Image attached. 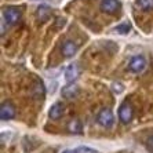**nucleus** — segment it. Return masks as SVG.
I'll return each mask as SVG.
<instances>
[{
	"instance_id": "nucleus-12",
	"label": "nucleus",
	"mask_w": 153,
	"mask_h": 153,
	"mask_svg": "<svg viewBox=\"0 0 153 153\" xmlns=\"http://www.w3.org/2000/svg\"><path fill=\"white\" fill-rule=\"evenodd\" d=\"M36 17L40 22H46L51 17V8L48 6H40L36 11Z\"/></svg>"
},
{
	"instance_id": "nucleus-13",
	"label": "nucleus",
	"mask_w": 153,
	"mask_h": 153,
	"mask_svg": "<svg viewBox=\"0 0 153 153\" xmlns=\"http://www.w3.org/2000/svg\"><path fill=\"white\" fill-rule=\"evenodd\" d=\"M135 6L142 11L153 10V0H135Z\"/></svg>"
},
{
	"instance_id": "nucleus-6",
	"label": "nucleus",
	"mask_w": 153,
	"mask_h": 153,
	"mask_svg": "<svg viewBox=\"0 0 153 153\" xmlns=\"http://www.w3.org/2000/svg\"><path fill=\"white\" fill-rule=\"evenodd\" d=\"M77 44L75 42H72V40H65L62 43V46H61V53L64 55L65 58H71L73 57L76 53H77Z\"/></svg>"
},
{
	"instance_id": "nucleus-2",
	"label": "nucleus",
	"mask_w": 153,
	"mask_h": 153,
	"mask_svg": "<svg viewBox=\"0 0 153 153\" xmlns=\"http://www.w3.org/2000/svg\"><path fill=\"white\" fill-rule=\"evenodd\" d=\"M21 10L17 7H7L3 11V18L8 25H15L21 19Z\"/></svg>"
},
{
	"instance_id": "nucleus-17",
	"label": "nucleus",
	"mask_w": 153,
	"mask_h": 153,
	"mask_svg": "<svg viewBox=\"0 0 153 153\" xmlns=\"http://www.w3.org/2000/svg\"><path fill=\"white\" fill-rule=\"evenodd\" d=\"M62 153H76V152H75V150H69V149H66V150H64Z\"/></svg>"
},
{
	"instance_id": "nucleus-11",
	"label": "nucleus",
	"mask_w": 153,
	"mask_h": 153,
	"mask_svg": "<svg viewBox=\"0 0 153 153\" xmlns=\"http://www.w3.org/2000/svg\"><path fill=\"white\" fill-rule=\"evenodd\" d=\"M62 95L65 97V98H68V100H72V98H76V97L79 95V87L76 84H69L66 85V87H64L62 88Z\"/></svg>"
},
{
	"instance_id": "nucleus-14",
	"label": "nucleus",
	"mask_w": 153,
	"mask_h": 153,
	"mask_svg": "<svg viewBox=\"0 0 153 153\" xmlns=\"http://www.w3.org/2000/svg\"><path fill=\"white\" fill-rule=\"evenodd\" d=\"M130 30H131V25L127 24V22H124V24H121V25H119V26L114 28V32L121 33V35H126V33H128Z\"/></svg>"
},
{
	"instance_id": "nucleus-7",
	"label": "nucleus",
	"mask_w": 153,
	"mask_h": 153,
	"mask_svg": "<svg viewBox=\"0 0 153 153\" xmlns=\"http://www.w3.org/2000/svg\"><path fill=\"white\" fill-rule=\"evenodd\" d=\"M15 116V108L10 102H3L0 106V119L3 121L10 120Z\"/></svg>"
},
{
	"instance_id": "nucleus-8",
	"label": "nucleus",
	"mask_w": 153,
	"mask_h": 153,
	"mask_svg": "<svg viewBox=\"0 0 153 153\" xmlns=\"http://www.w3.org/2000/svg\"><path fill=\"white\" fill-rule=\"evenodd\" d=\"M79 73H80V69H79L77 64L69 65L66 71H65V80L68 83H73L79 77Z\"/></svg>"
},
{
	"instance_id": "nucleus-1",
	"label": "nucleus",
	"mask_w": 153,
	"mask_h": 153,
	"mask_svg": "<svg viewBox=\"0 0 153 153\" xmlns=\"http://www.w3.org/2000/svg\"><path fill=\"white\" fill-rule=\"evenodd\" d=\"M113 121H114L113 113H112V111L108 109V108L101 109V111L98 112V114H97V123L105 128L112 127V126H113Z\"/></svg>"
},
{
	"instance_id": "nucleus-5",
	"label": "nucleus",
	"mask_w": 153,
	"mask_h": 153,
	"mask_svg": "<svg viewBox=\"0 0 153 153\" xmlns=\"http://www.w3.org/2000/svg\"><path fill=\"white\" fill-rule=\"evenodd\" d=\"M121 4L119 0H102L101 1V10L106 14H116L120 10Z\"/></svg>"
},
{
	"instance_id": "nucleus-15",
	"label": "nucleus",
	"mask_w": 153,
	"mask_h": 153,
	"mask_svg": "<svg viewBox=\"0 0 153 153\" xmlns=\"http://www.w3.org/2000/svg\"><path fill=\"white\" fill-rule=\"evenodd\" d=\"M75 152L76 153H100L98 150L91 149V148H88V146H79Z\"/></svg>"
},
{
	"instance_id": "nucleus-4",
	"label": "nucleus",
	"mask_w": 153,
	"mask_h": 153,
	"mask_svg": "<svg viewBox=\"0 0 153 153\" xmlns=\"http://www.w3.org/2000/svg\"><path fill=\"white\" fill-rule=\"evenodd\" d=\"M132 114H134V112H132L131 105L128 102L121 103L120 108H119V119H120L124 124H127V123H130V121L132 120Z\"/></svg>"
},
{
	"instance_id": "nucleus-3",
	"label": "nucleus",
	"mask_w": 153,
	"mask_h": 153,
	"mask_svg": "<svg viewBox=\"0 0 153 153\" xmlns=\"http://www.w3.org/2000/svg\"><path fill=\"white\" fill-rule=\"evenodd\" d=\"M128 68H130L131 72H134V73H141L146 68V59L142 55H135V57H132L130 59Z\"/></svg>"
},
{
	"instance_id": "nucleus-10",
	"label": "nucleus",
	"mask_w": 153,
	"mask_h": 153,
	"mask_svg": "<svg viewBox=\"0 0 153 153\" xmlns=\"http://www.w3.org/2000/svg\"><path fill=\"white\" fill-rule=\"evenodd\" d=\"M66 128H68V131L71 132V134L80 135L83 132V123L79 120V119H72V120H69Z\"/></svg>"
},
{
	"instance_id": "nucleus-16",
	"label": "nucleus",
	"mask_w": 153,
	"mask_h": 153,
	"mask_svg": "<svg viewBox=\"0 0 153 153\" xmlns=\"http://www.w3.org/2000/svg\"><path fill=\"white\" fill-rule=\"evenodd\" d=\"M112 90H113L114 93H121L123 91V87H121L120 83H113V87H112Z\"/></svg>"
},
{
	"instance_id": "nucleus-9",
	"label": "nucleus",
	"mask_w": 153,
	"mask_h": 153,
	"mask_svg": "<svg viewBox=\"0 0 153 153\" xmlns=\"http://www.w3.org/2000/svg\"><path fill=\"white\" fill-rule=\"evenodd\" d=\"M62 114H64V103H61V102H55L53 106L50 108V111H48V116H50V119H53V120L61 119Z\"/></svg>"
}]
</instances>
